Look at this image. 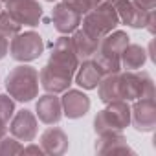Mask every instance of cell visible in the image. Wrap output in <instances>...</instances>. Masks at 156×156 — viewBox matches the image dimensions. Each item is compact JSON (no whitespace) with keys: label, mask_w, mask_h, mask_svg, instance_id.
Masks as SVG:
<instances>
[{"label":"cell","mask_w":156,"mask_h":156,"mask_svg":"<svg viewBox=\"0 0 156 156\" xmlns=\"http://www.w3.org/2000/svg\"><path fill=\"white\" fill-rule=\"evenodd\" d=\"M77 66L79 59L73 51L72 39L62 35L53 42L50 61L39 73V83L50 94H62L70 88Z\"/></svg>","instance_id":"6da1fadb"},{"label":"cell","mask_w":156,"mask_h":156,"mask_svg":"<svg viewBox=\"0 0 156 156\" xmlns=\"http://www.w3.org/2000/svg\"><path fill=\"white\" fill-rule=\"evenodd\" d=\"M129 44V35L125 31L114 30L108 35H105L99 41V48L94 55V62L99 68L101 75H108V73H118L121 72V51L125 50V46Z\"/></svg>","instance_id":"7a4b0ae2"},{"label":"cell","mask_w":156,"mask_h":156,"mask_svg":"<svg viewBox=\"0 0 156 156\" xmlns=\"http://www.w3.org/2000/svg\"><path fill=\"white\" fill-rule=\"evenodd\" d=\"M6 90L15 101L20 103L35 99L39 94V72L26 64L13 68L6 77Z\"/></svg>","instance_id":"3957f363"},{"label":"cell","mask_w":156,"mask_h":156,"mask_svg":"<svg viewBox=\"0 0 156 156\" xmlns=\"http://www.w3.org/2000/svg\"><path fill=\"white\" fill-rule=\"evenodd\" d=\"M119 98L123 101H136L141 98H154V81L147 72L125 70L118 73Z\"/></svg>","instance_id":"277c9868"},{"label":"cell","mask_w":156,"mask_h":156,"mask_svg":"<svg viewBox=\"0 0 156 156\" xmlns=\"http://www.w3.org/2000/svg\"><path fill=\"white\" fill-rule=\"evenodd\" d=\"M81 24H83V30L88 35L101 41L105 35H108L110 31H114L118 28L119 19H118V13L114 9V4L112 2H103L101 6L87 11L85 19H81Z\"/></svg>","instance_id":"5b68a950"},{"label":"cell","mask_w":156,"mask_h":156,"mask_svg":"<svg viewBox=\"0 0 156 156\" xmlns=\"http://www.w3.org/2000/svg\"><path fill=\"white\" fill-rule=\"evenodd\" d=\"M130 123V107L127 101L118 99L107 103L103 110H99L94 118V129L98 134L103 132H114V130H123Z\"/></svg>","instance_id":"8992f818"},{"label":"cell","mask_w":156,"mask_h":156,"mask_svg":"<svg viewBox=\"0 0 156 156\" xmlns=\"http://www.w3.org/2000/svg\"><path fill=\"white\" fill-rule=\"evenodd\" d=\"M42 51H44V42L37 31H24V33L19 31L15 37H11L9 53L19 62L35 61L42 55Z\"/></svg>","instance_id":"52a82bcc"},{"label":"cell","mask_w":156,"mask_h":156,"mask_svg":"<svg viewBox=\"0 0 156 156\" xmlns=\"http://www.w3.org/2000/svg\"><path fill=\"white\" fill-rule=\"evenodd\" d=\"M6 11L20 24L35 28L42 19V8L37 0H8Z\"/></svg>","instance_id":"ba28073f"},{"label":"cell","mask_w":156,"mask_h":156,"mask_svg":"<svg viewBox=\"0 0 156 156\" xmlns=\"http://www.w3.org/2000/svg\"><path fill=\"white\" fill-rule=\"evenodd\" d=\"M130 121L136 130L151 132L156 127V103L154 98H141L136 99L130 108Z\"/></svg>","instance_id":"9c48e42d"},{"label":"cell","mask_w":156,"mask_h":156,"mask_svg":"<svg viewBox=\"0 0 156 156\" xmlns=\"http://www.w3.org/2000/svg\"><path fill=\"white\" fill-rule=\"evenodd\" d=\"M81 19H83V15L77 11V9H73L70 4H66V2H59V4L53 8V11H51L53 26H55V30H57L59 33H62V35L73 33L77 28H79Z\"/></svg>","instance_id":"30bf717a"},{"label":"cell","mask_w":156,"mask_h":156,"mask_svg":"<svg viewBox=\"0 0 156 156\" xmlns=\"http://www.w3.org/2000/svg\"><path fill=\"white\" fill-rule=\"evenodd\" d=\"M9 132L19 141H33L37 136V118L30 110H19L13 114L9 123Z\"/></svg>","instance_id":"8fae6325"},{"label":"cell","mask_w":156,"mask_h":156,"mask_svg":"<svg viewBox=\"0 0 156 156\" xmlns=\"http://www.w3.org/2000/svg\"><path fill=\"white\" fill-rule=\"evenodd\" d=\"M114 9L118 13V19L121 24H127L130 28H145L147 22V15L149 11L140 8L138 4H134L132 0H114Z\"/></svg>","instance_id":"7c38bea8"},{"label":"cell","mask_w":156,"mask_h":156,"mask_svg":"<svg viewBox=\"0 0 156 156\" xmlns=\"http://www.w3.org/2000/svg\"><path fill=\"white\" fill-rule=\"evenodd\" d=\"M64 96L61 98V105H62V114L70 119H77L83 118L88 110H90V99L85 92L81 90H64Z\"/></svg>","instance_id":"4fadbf2b"},{"label":"cell","mask_w":156,"mask_h":156,"mask_svg":"<svg viewBox=\"0 0 156 156\" xmlns=\"http://www.w3.org/2000/svg\"><path fill=\"white\" fill-rule=\"evenodd\" d=\"M35 110H37V118L46 125H55L62 118V105H61V99L57 98V94L48 92V94L41 96L35 105Z\"/></svg>","instance_id":"5bb4252c"},{"label":"cell","mask_w":156,"mask_h":156,"mask_svg":"<svg viewBox=\"0 0 156 156\" xmlns=\"http://www.w3.org/2000/svg\"><path fill=\"white\" fill-rule=\"evenodd\" d=\"M96 152L98 154H134V151L129 147L125 136L119 130L99 134V140L96 141Z\"/></svg>","instance_id":"9a60e30c"},{"label":"cell","mask_w":156,"mask_h":156,"mask_svg":"<svg viewBox=\"0 0 156 156\" xmlns=\"http://www.w3.org/2000/svg\"><path fill=\"white\" fill-rule=\"evenodd\" d=\"M41 147H42L44 154L61 156L68 151V136L64 134V130H61L57 127H50L41 136Z\"/></svg>","instance_id":"2e32d148"},{"label":"cell","mask_w":156,"mask_h":156,"mask_svg":"<svg viewBox=\"0 0 156 156\" xmlns=\"http://www.w3.org/2000/svg\"><path fill=\"white\" fill-rule=\"evenodd\" d=\"M70 39H72V46H73V51H75L77 59H79V62L92 59L99 48V39L88 35L85 30H75L73 37H70Z\"/></svg>","instance_id":"e0dca14e"},{"label":"cell","mask_w":156,"mask_h":156,"mask_svg":"<svg viewBox=\"0 0 156 156\" xmlns=\"http://www.w3.org/2000/svg\"><path fill=\"white\" fill-rule=\"evenodd\" d=\"M73 77H75V83L79 85L83 90H94V88H98V85H99L103 75H101L99 68L96 66V62L92 59H87V61L79 62Z\"/></svg>","instance_id":"ac0fdd59"},{"label":"cell","mask_w":156,"mask_h":156,"mask_svg":"<svg viewBox=\"0 0 156 156\" xmlns=\"http://www.w3.org/2000/svg\"><path fill=\"white\" fill-rule=\"evenodd\" d=\"M121 68L125 70H138V68H143L145 61H147V51L145 48H141L140 44H127L125 50L121 51Z\"/></svg>","instance_id":"d6986e66"},{"label":"cell","mask_w":156,"mask_h":156,"mask_svg":"<svg viewBox=\"0 0 156 156\" xmlns=\"http://www.w3.org/2000/svg\"><path fill=\"white\" fill-rule=\"evenodd\" d=\"M118 73H108V75L101 77V81L98 85V94H99V99L103 103L121 99L119 98V85H118Z\"/></svg>","instance_id":"ffe728a7"},{"label":"cell","mask_w":156,"mask_h":156,"mask_svg":"<svg viewBox=\"0 0 156 156\" xmlns=\"http://www.w3.org/2000/svg\"><path fill=\"white\" fill-rule=\"evenodd\" d=\"M20 24L8 13V11H0V33L6 35L8 39L15 37L19 31H20Z\"/></svg>","instance_id":"44dd1931"},{"label":"cell","mask_w":156,"mask_h":156,"mask_svg":"<svg viewBox=\"0 0 156 156\" xmlns=\"http://www.w3.org/2000/svg\"><path fill=\"white\" fill-rule=\"evenodd\" d=\"M22 152V145L13 136H2L0 138V156H15Z\"/></svg>","instance_id":"7402d4cb"},{"label":"cell","mask_w":156,"mask_h":156,"mask_svg":"<svg viewBox=\"0 0 156 156\" xmlns=\"http://www.w3.org/2000/svg\"><path fill=\"white\" fill-rule=\"evenodd\" d=\"M15 114V101L8 94H0V121L8 123Z\"/></svg>","instance_id":"603a6c76"},{"label":"cell","mask_w":156,"mask_h":156,"mask_svg":"<svg viewBox=\"0 0 156 156\" xmlns=\"http://www.w3.org/2000/svg\"><path fill=\"white\" fill-rule=\"evenodd\" d=\"M62 2H64V0H62ZM103 2H107V0H66V4H70L73 9H77L81 15H85L87 11L98 8V6H101Z\"/></svg>","instance_id":"cb8c5ba5"},{"label":"cell","mask_w":156,"mask_h":156,"mask_svg":"<svg viewBox=\"0 0 156 156\" xmlns=\"http://www.w3.org/2000/svg\"><path fill=\"white\" fill-rule=\"evenodd\" d=\"M154 24H156V11H154V9H151V11H149V15H147V22H145V28L149 30V33H151V35H154V33H156Z\"/></svg>","instance_id":"d4e9b609"},{"label":"cell","mask_w":156,"mask_h":156,"mask_svg":"<svg viewBox=\"0 0 156 156\" xmlns=\"http://www.w3.org/2000/svg\"><path fill=\"white\" fill-rule=\"evenodd\" d=\"M8 50H9V41H8L6 35L0 33V59H4V57H6Z\"/></svg>","instance_id":"484cf974"},{"label":"cell","mask_w":156,"mask_h":156,"mask_svg":"<svg viewBox=\"0 0 156 156\" xmlns=\"http://www.w3.org/2000/svg\"><path fill=\"white\" fill-rule=\"evenodd\" d=\"M134 4H138L140 8L151 11V9H156V0H132Z\"/></svg>","instance_id":"4316f807"},{"label":"cell","mask_w":156,"mask_h":156,"mask_svg":"<svg viewBox=\"0 0 156 156\" xmlns=\"http://www.w3.org/2000/svg\"><path fill=\"white\" fill-rule=\"evenodd\" d=\"M20 154H44V151H42V147H39V145H28V147H22V152Z\"/></svg>","instance_id":"83f0119b"},{"label":"cell","mask_w":156,"mask_h":156,"mask_svg":"<svg viewBox=\"0 0 156 156\" xmlns=\"http://www.w3.org/2000/svg\"><path fill=\"white\" fill-rule=\"evenodd\" d=\"M6 125H8V123L0 121V138H2V136H6Z\"/></svg>","instance_id":"f1b7e54d"},{"label":"cell","mask_w":156,"mask_h":156,"mask_svg":"<svg viewBox=\"0 0 156 156\" xmlns=\"http://www.w3.org/2000/svg\"><path fill=\"white\" fill-rule=\"evenodd\" d=\"M46 2H55V0H46Z\"/></svg>","instance_id":"f546056e"},{"label":"cell","mask_w":156,"mask_h":156,"mask_svg":"<svg viewBox=\"0 0 156 156\" xmlns=\"http://www.w3.org/2000/svg\"><path fill=\"white\" fill-rule=\"evenodd\" d=\"M0 11H2V4H0Z\"/></svg>","instance_id":"4dcf8cb0"},{"label":"cell","mask_w":156,"mask_h":156,"mask_svg":"<svg viewBox=\"0 0 156 156\" xmlns=\"http://www.w3.org/2000/svg\"><path fill=\"white\" fill-rule=\"evenodd\" d=\"M107 2H114V0H107Z\"/></svg>","instance_id":"1f68e13d"},{"label":"cell","mask_w":156,"mask_h":156,"mask_svg":"<svg viewBox=\"0 0 156 156\" xmlns=\"http://www.w3.org/2000/svg\"><path fill=\"white\" fill-rule=\"evenodd\" d=\"M2 2H8V0H2Z\"/></svg>","instance_id":"d6a6232c"}]
</instances>
